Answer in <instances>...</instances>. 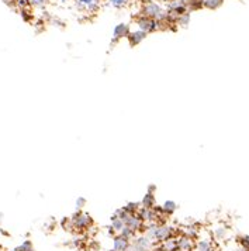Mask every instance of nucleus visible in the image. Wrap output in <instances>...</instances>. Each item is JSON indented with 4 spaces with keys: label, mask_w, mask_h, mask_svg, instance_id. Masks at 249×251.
I'll list each match as a JSON object with an SVG mask.
<instances>
[{
    "label": "nucleus",
    "mask_w": 249,
    "mask_h": 251,
    "mask_svg": "<svg viewBox=\"0 0 249 251\" xmlns=\"http://www.w3.org/2000/svg\"><path fill=\"white\" fill-rule=\"evenodd\" d=\"M141 16L149 17V19H152V20H157L159 23H163V22L168 19L166 9L162 7L158 1H154V0H145V1L142 3Z\"/></svg>",
    "instance_id": "1"
},
{
    "label": "nucleus",
    "mask_w": 249,
    "mask_h": 251,
    "mask_svg": "<svg viewBox=\"0 0 249 251\" xmlns=\"http://www.w3.org/2000/svg\"><path fill=\"white\" fill-rule=\"evenodd\" d=\"M69 222H70V230H76V231H85L93 226V219L91 215L83 210H76L69 217Z\"/></svg>",
    "instance_id": "2"
},
{
    "label": "nucleus",
    "mask_w": 249,
    "mask_h": 251,
    "mask_svg": "<svg viewBox=\"0 0 249 251\" xmlns=\"http://www.w3.org/2000/svg\"><path fill=\"white\" fill-rule=\"evenodd\" d=\"M136 27H138V30L144 31V33H147V34L148 33H155V31H158V30L162 28L159 22L152 20V19H149V17H144V16L136 17Z\"/></svg>",
    "instance_id": "3"
},
{
    "label": "nucleus",
    "mask_w": 249,
    "mask_h": 251,
    "mask_svg": "<svg viewBox=\"0 0 249 251\" xmlns=\"http://www.w3.org/2000/svg\"><path fill=\"white\" fill-rule=\"evenodd\" d=\"M75 7L82 13H88V14H93L99 10L102 0H73Z\"/></svg>",
    "instance_id": "4"
},
{
    "label": "nucleus",
    "mask_w": 249,
    "mask_h": 251,
    "mask_svg": "<svg viewBox=\"0 0 249 251\" xmlns=\"http://www.w3.org/2000/svg\"><path fill=\"white\" fill-rule=\"evenodd\" d=\"M152 247H154V244L144 234H139L131 240V244L127 251H151Z\"/></svg>",
    "instance_id": "5"
},
{
    "label": "nucleus",
    "mask_w": 249,
    "mask_h": 251,
    "mask_svg": "<svg viewBox=\"0 0 249 251\" xmlns=\"http://www.w3.org/2000/svg\"><path fill=\"white\" fill-rule=\"evenodd\" d=\"M138 217L148 225V223H159V217L158 213L155 212V209L152 207V209H148V207H139V210H138Z\"/></svg>",
    "instance_id": "6"
},
{
    "label": "nucleus",
    "mask_w": 249,
    "mask_h": 251,
    "mask_svg": "<svg viewBox=\"0 0 249 251\" xmlns=\"http://www.w3.org/2000/svg\"><path fill=\"white\" fill-rule=\"evenodd\" d=\"M125 226H127L128 228H131L134 233H139V231H142V230H144V227H145V223L138 217V215H131V216L127 219Z\"/></svg>",
    "instance_id": "7"
},
{
    "label": "nucleus",
    "mask_w": 249,
    "mask_h": 251,
    "mask_svg": "<svg viewBox=\"0 0 249 251\" xmlns=\"http://www.w3.org/2000/svg\"><path fill=\"white\" fill-rule=\"evenodd\" d=\"M178 240V249L181 251H193L194 249V240L190 239V237H187V236H184V234H181L179 237H176Z\"/></svg>",
    "instance_id": "8"
},
{
    "label": "nucleus",
    "mask_w": 249,
    "mask_h": 251,
    "mask_svg": "<svg viewBox=\"0 0 249 251\" xmlns=\"http://www.w3.org/2000/svg\"><path fill=\"white\" fill-rule=\"evenodd\" d=\"M147 33H144V31H141V30H138L136 28V31H130L128 35H127V38H128V41H130V44L133 47L138 46L139 43H142L145 38H147Z\"/></svg>",
    "instance_id": "9"
},
{
    "label": "nucleus",
    "mask_w": 249,
    "mask_h": 251,
    "mask_svg": "<svg viewBox=\"0 0 249 251\" xmlns=\"http://www.w3.org/2000/svg\"><path fill=\"white\" fill-rule=\"evenodd\" d=\"M131 244V240H127L124 237H121L120 234L114 236L113 239V250L114 251H127L128 247Z\"/></svg>",
    "instance_id": "10"
},
{
    "label": "nucleus",
    "mask_w": 249,
    "mask_h": 251,
    "mask_svg": "<svg viewBox=\"0 0 249 251\" xmlns=\"http://www.w3.org/2000/svg\"><path fill=\"white\" fill-rule=\"evenodd\" d=\"M128 33H130V27L127 24H118V25H115V28H114L113 31V44L115 41H120L121 38L127 37Z\"/></svg>",
    "instance_id": "11"
},
{
    "label": "nucleus",
    "mask_w": 249,
    "mask_h": 251,
    "mask_svg": "<svg viewBox=\"0 0 249 251\" xmlns=\"http://www.w3.org/2000/svg\"><path fill=\"white\" fill-rule=\"evenodd\" d=\"M193 251H215V247L211 240L202 239L194 244Z\"/></svg>",
    "instance_id": "12"
},
{
    "label": "nucleus",
    "mask_w": 249,
    "mask_h": 251,
    "mask_svg": "<svg viewBox=\"0 0 249 251\" xmlns=\"http://www.w3.org/2000/svg\"><path fill=\"white\" fill-rule=\"evenodd\" d=\"M176 209H178V205L173 201H166V202H163V205L160 206V212L166 217L172 216L176 212Z\"/></svg>",
    "instance_id": "13"
},
{
    "label": "nucleus",
    "mask_w": 249,
    "mask_h": 251,
    "mask_svg": "<svg viewBox=\"0 0 249 251\" xmlns=\"http://www.w3.org/2000/svg\"><path fill=\"white\" fill-rule=\"evenodd\" d=\"M157 206V201H155V195L154 194H145L144 198L141 199V207H148V209H152Z\"/></svg>",
    "instance_id": "14"
},
{
    "label": "nucleus",
    "mask_w": 249,
    "mask_h": 251,
    "mask_svg": "<svg viewBox=\"0 0 249 251\" xmlns=\"http://www.w3.org/2000/svg\"><path fill=\"white\" fill-rule=\"evenodd\" d=\"M160 246L163 247L165 251H175L178 249V240H176V237H170V239L162 241Z\"/></svg>",
    "instance_id": "15"
},
{
    "label": "nucleus",
    "mask_w": 249,
    "mask_h": 251,
    "mask_svg": "<svg viewBox=\"0 0 249 251\" xmlns=\"http://www.w3.org/2000/svg\"><path fill=\"white\" fill-rule=\"evenodd\" d=\"M125 223L121 220V219H118V217H114L112 216V222H110V227L113 228L114 233L115 234H118L123 228H124Z\"/></svg>",
    "instance_id": "16"
},
{
    "label": "nucleus",
    "mask_w": 249,
    "mask_h": 251,
    "mask_svg": "<svg viewBox=\"0 0 249 251\" xmlns=\"http://www.w3.org/2000/svg\"><path fill=\"white\" fill-rule=\"evenodd\" d=\"M106 3L113 9H123L130 3V0H106Z\"/></svg>",
    "instance_id": "17"
},
{
    "label": "nucleus",
    "mask_w": 249,
    "mask_h": 251,
    "mask_svg": "<svg viewBox=\"0 0 249 251\" xmlns=\"http://www.w3.org/2000/svg\"><path fill=\"white\" fill-rule=\"evenodd\" d=\"M123 207H124L130 215H136L138 210H139V207H141V203H139V202H128V203L125 206H123Z\"/></svg>",
    "instance_id": "18"
},
{
    "label": "nucleus",
    "mask_w": 249,
    "mask_h": 251,
    "mask_svg": "<svg viewBox=\"0 0 249 251\" xmlns=\"http://www.w3.org/2000/svg\"><path fill=\"white\" fill-rule=\"evenodd\" d=\"M224 3V0H203V6L207 7V9H211V10H215L218 9L221 4Z\"/></svg>",
    "instance_id": "19"
},
{
    "label": "nucleus",
    "mask_w": 249,
    "mask_h": 251,
    "mask_svg": "<svg viewBox=\"0 0 249 251\" xmlns=\"http://www.w3.org/2000/svg\"><path fill=\"white\" fill-rule=\"evenodd\" d=\"M190 23V13H184V14H181L179 16L178 19H176V24L178 25H181V27H187Z\"/></svg>",
    "instance_id": "20"
},
{
    "label": "nucleus",
    "mask_w": 249,
    "mask_h": 251,
    "mask_svg": "<svg viewBox=\"0 0 249 251\" xmlns=\"http://www.w3.org/2000/svg\"><path fill=\"white\" fill-rule=\"evenodd\" d=\"M215 240H224L226 236V228L224 226H217L213 231Z\"/></svg>",
    "instance_id": "21"
},
{
    "label": "nucleus",
    "mask_w": 249,
    "mask_h": 251,
    "mask_svg": "<svg viewBox=\"0 0 249 251\" xmlns=\"http://www.w3.org/2000/svg\"><path fill=\"white\" fill-rule=\"evenodd\" d=\"M14 251H34V246L30 240H25L20 246H17Z\"/></svg>",
    "instance_id": "22"
},
{
    "label": "nucleus",
    "mask_w": 249,
    "mask_h": 251,
    "mask_svg": "<svg viewBox=\"0 0 249 251\" xmlns=\"http://www.w3.org/2000/svg\"><path fill=\"white\" fill-rule=\"evenodd\" d=\"M113 216L118 217V219H121V220H123V222L125 223V222H127V219L131 216V215H130V213H128V212L125 210L124 207H120V209H117V210L114 212Z\"/></svg>",
    "instance_id": "23"
},
{
    "label": "nucleus",
    "mask_w": 249,
    "mask_h": 251,
    "mask_svg": "<svg viewBox=\"0 0 249 251\" xmlns=\"http://www.w3.org/2000/svg\"><path fill=\"white\" fill-rule=\"evenodd\" d=\"M118 234H120L121 237H124V239H127V240H133L136 236V233H134L131 228H128L127 226H124V228H123V230H121Z\"/></svg>",
    "instance_id": "24"
},
{
    "label": "nucleus",
    "mask_w": 249,
    "mask_h": 251,
    "mask_svg": "<svg viewBox=\"0 0 249 251\" xmlns=\"http://www.w3.org/2000/svg\"><path fill=\"white\" fill-rule=\"evenodd\" d=\"M239 246L245 251H249V236H242L239 237Z\"/></svg>",
    "instance_id": "25"
},
{
    "label": "nucleus",
    "mask_w": 249,
    "mask_h": 251,
    "mask_svg": "<svg viewBox=\"0 0 249 251\" xmlns=\"http://www.w3.org/2000/svg\"><path fill=\"white\" fill-rule=\"evenodd\" d=\"M27 1L34 7H44L49 0H27Z\"/></svg>",
    "instance_id": "26"
},
{
    "label": "nucleus",
    "mask_w": 249,
    "mask_h": 251,
    "mask_svg": "<svg viewBox=\"0 0 249 251\" xmlns=\"http://www.w3.org/2000/svg\"><path fill=\"white\" fill-rule=\"evenodd\" d=\"M85 205H86V199L85 198H78L76 199V202H75V206H76V210H82L83 207H85Z\"/></svg>",
    "instance_id": "27"
},
{
    "label": "nucleus",
    "mask_w": 249,
    "mask_h": 251,
    "mask_svg": "<svg viewBox=\"0 0 249 251\" xmlns=\"http://www.w3.org/2000/svg\"><path fill=\"white\" fill-rule=\"evenodd\" d=\"M155 191H157V186H155L154 183L148 186V194H154V195H155Z\"/></svg>",
    "instance_id": "28"
},
{
    "label": "nucleus",
    "mask_w": 249,
    "mask_h": 251,
    "mask_svg": "<svg viewBox=\"0 0 249 251\" xmlns=\"http://www.w3.org/2000/svg\"><path fill=\"white\" fill-rule=\"evenodd\" d=\"M151 251H165V250H163V247H162L160 244H155V246L151 249Z\"/></svg>",
    "instance_id": "29"
},
{
    "label": "nucleus",
    "mask_w": 249,
    "mask_h": 251,
    "mask_svg": "<svg viewBox=\"0 0 249 251\" xmlns=\"http://www.w3.org/2000/svg\"><path fill=\"white\" fill-rule=\"evenodd\" d=\"M54 1H57V3H68L70 0H54Z\"/></svg>",
    "instance_id": "30"
},
{
    "label": "nucleus",
    "mask_w": 249,
    "mask_h": 251,
    "mask_svg": "<svg viewBox=\"0 0 249 251\" xmlns=\"http://www.w3.org/2000/svg\"><path fill=\"white\" fill-rule=\"evenodd\" d=\"M160 1H166V3H169V1H172V0H160Z\"/></svg>",
    "instance_id": "31"
},
{
    "label": "nucleus",
    "mask_w": 249,
    "mask_h": 251,
    "mask_svg": "<svg viewBox=\"0 0 249 251\" xmlns=\"http://www.w3.org/2000/svg\"><path fill=\"white\" fill-rule=\"evenodd\" d=\"M175 251H181V250H179V249H176V250H175Z\"/></svg>",
    "instance_id": "32"
},
{
    "label": "nucleus",
    "mask_w": 249,
    "mask_h": 251,
    "mask_svg": "<svg viewBox=\"0 0 249 251\" xmlns=\"http://www.w3.org/2000/svg\"><path fill=\"white\" fill-rule=\"evenodd\" d=\"M75 251H82V250H79V249H78V250H75Z\"/></svg>",
    "instance_id": "33"
},
{
    "label": "nucleus",
    "mask_w": 249,
    "mask_h": 251,
    "mask_svg": "<svg viewBox=\"0 0 249 251\" xmlns=\"http://www.w3.org/2000/svg\"><path fill=\"white\" fill-rule=\"evenodd\" d=\"M110 251H114V250H110Z\"/></svg>",
    "instance_id": "34"
}]
</instances>
